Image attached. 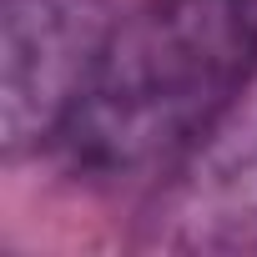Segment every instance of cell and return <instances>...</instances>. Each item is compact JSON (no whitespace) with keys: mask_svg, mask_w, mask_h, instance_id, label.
Returning a JSON list of instances; mask_svg holds the SVG:
<instances>
[{"mask_svg":"<svg viewBox=\"0 0 257 257\" xmlns=\"http://www.w3.org/2000/svg\"><path fill=\"white\" fill-rule=\"evenodd\" d=\"M257 66V0H147L111 46L61 132L91 177H137L212 132Z\"/></svg>","mask_w":257,"mask_h":257,"instance_id":"cell-1","label":"cell"},{"mask_svg":"<svg viewBox=\"0 0 257 257\" xmlns=\"http://www.w3.org/2000/svg\"><path fill=\"white\" fill-rule=\"evenodd\" d=\"M116 16L111 0H6L0 6V137L6 152L61 142Z\"/></svg>","mask_w":257,"mask_h":257,"instance_id":"cell-2","label":"cell"}]
</instances>
